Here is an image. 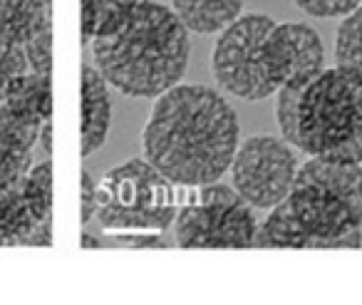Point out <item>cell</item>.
I'll use <instances>...</instances> for the list:
<instances>
[{
	"label": "cell",
	"mask_w": 362,
	"mask_h": 305,
	"mask_svg": "<svg viewBox=\"0 0 362 305\" xmlns=\"http://www.w3.org/2000/svg\"><path fill=\"white\" fill-rule=\"evenodd\" d=\"M261 248H360L362 164L310 156L258 226Z\"/></svg>",
	"instance_id": "cell-2"
},
{
	"label": "cell",
	"mask_w": 362,
	"mask_h": 305,
	"mask_svg": "<svg viewBox=\"0 0 362 305\" xmlns=\"http://www.w3.org/2000/svg\"><path fill=\"white\" fill-rule=\"evenodd\" d=\"M33 151H21L0 142V186L11 184L30 171Z\"/></svg>",
	"instance_id": "cell-20"
},
{
	"label": "cell",
	"mask_w": 362,
	"mask_h": 305,
	"mask_svg": "<svg viewBox=\"0 0 362 305\" xmlns=\"http://www.w3.org/2000/svg\"><path fill=\"white\" fill-rule=\"evenodd\" d=\"M3 105H8L13 112L28 117V120L47 122L52 117L50 75L25 72V75L16 77V80L8 85Z\"/></svg>",
	"instance_id": "cell-14"
},
{
	"label": "cell",
	"mask_w": 362,
	"mask_h": 305,
	"mask_svg": "<svg viewBox=\"0 0 362 305\" xmlns=\"http://www.w3.org/2000/svg\"><path fill=\"white\" fill-rule=\"evenodd\" d=\"M112 100L110 82L100 75L97 67H82V156L95 154L105 146L110 134Z\"/></svg>",
	"instance_id": "cell-10"
},
{
	"label": "cell",
	"mask_w": 362,
	"mask_h": 305,
	"mask_svg": "<svg viewBox=\"0 0 362 305\" xmlns=\"http://www.w3.org/2000/svg\"><path fill=\"white\" fill-rule=\"evenodd\" d=\"M258 219L253 206L226 184H204L194 204L176 216V243L181 248H251Z\"/></svg>",
	"instance_id": "cell-6"
},
{
	"label": "cell",
	"mask_w": 362,
	"mask_h": 305,
	"mask_svg": "<svg viewBox=\"0 0 362 305\" xmlns=\"http://www.w3.org/2000/svg\"><path fill=\"white\" fill-rule=\"evenodd\" d=\"M30 70L28 65V55L25 47L18 45V42H11L6 38H0V102L6 97V90L16 77L25 75Z\"/></svg>",
	"instance_id": "cell-19"
},
{
	"label": "cell",
	"mask_w": 362,
	"mask_h": 305,
	"mask_svg": "<svg viewBox=\"0 0 362 305\" xmlns=\"http://www.w3.org/2000/svg\"><path fill=\"white\" fill-rule=\"evenodd\" d=\"M50 11L45 0H0V38L25 45L50 28Z\"/></svg>",
	"instance_id": "cell-13"
},
{
	"label": "cell",
	"mask_w": 362,
	"mask_h": 305,
	"mask_svg": "<svg viewBox=\"0 0 362 305\" xmlns=\"http://www.w3.org/2000/svg\"><path fill=\"white\" fill-rule=\"evenodd\" d=\"M266 65L278 90L288 82H310L325 70L320 35L305 23H276L266 40Z\"/></svg>",
	"instance_id": "cell-9"
},
{
	"label": "cell",
	"mask_w": 362,
	"mask_h": 305,
	"mask_svg": "<svg viewBox=\"0 0 362 305\" xmlns=\"http://www.w3.org/2000/svg\"><path fill=\"white\" fill-rule=\"evenodd\" d=\"M296 146L310 156L362 164V75L332 67L303 87Z\"/></svg>",
	"instance_id": "cell-4"
},
{
	"label": "cell",
	"mask_w": 362,
	"mask_h": 305,
	"mask_svg": "<svg viewBox=\"0 0 362 305\" xmlns=\"http://www.w3.org/2000/svg\"><path fill=\"white\" fill-rule=\"evenodd\" d=\"M296 6L315 18H340L357 11L362 0H296Z\"/></svg>",
	"instance_id": "cell-22"
},
{
	"label": "cell",
	"mask_w": 362,
	"mask_h": 305,
	"mask_svg": "<svg viewBox=\"0 0 362 305\" xmlns=\"http://www.w3.org/2000/svg\"><path fill=\"white\" fill-rule=\"evenodd\" d=\"M171 184L146 159H129L97 186V219L110 234H161L176 221Z\"/></svg>",
	"instance_id": "cell-5"
},
{
	"label": "cell",
	"mask_w": 362,
	"mask_h": 305,
	"mask_svg": "<svg viewBox=\"0 0 362 305\" xmlns=\"http://www.w3.org/2000/svg\"><path fill=\"white\" fill-rule=\"evenodd\" d=\"M139 0H82V42L119 25Z\"/></svg>",
	"instance_id": "cell-15"
},
{
	"label": "cell",
	"mask_w": 362,
	"mask_h": 305,
	"mask_svg": "<svg viewBox=\"0 0 362 305\" xmlns=\"http://www.w3.org/2000/svg\"><path fill=\"white\" fill-rule=\"evenodd\" d=\"M82 206H80V219L82 224H90L92 216H97V206H100V196H97V184L87 169H82Z\"/></svg>",
	"instance_id": "cell-23"
},
{
	"label": "cell",
	"mask_w": 362,
	"mask_h": 305,
	"mask_svg": "<svg viewBox=\"0 0 362 305\" xmlns=\"http://www.w3.org/2000/svg\"><path fill=\"white\" fill-rule=\"evenodd\" d=\"M45 122L28 120V117L13 112L8 105H0V142L13 149L33 151V146L40 142V130Z\"/></svg>",
	"instance_id": "cell-17"
},
{
	"label": "cell",
	"mask_w": 362,
	"mask_h": 305,
	"mask_svg": "<svg viewBox=\"0 0 362 305\" xmlns=\"http://www.w3.org/2000/svg\"><path fill=\"white\" fill-rule=\"evenodd\" d=\"M100 75L127 97L156 100L181 82L189 67V28L171 8L139 0L112 30L92 38Z\"/></svg>",
	"instance_id": "cell-3"
},
{
	"label": "cell",
	"mask_w": 362,
	"mask_h": 305,
	"mask_svg": "<svg viewBox=\"0 0 362 305\" xmlns=\"http://www.w3.org/2000/svg\"><path fill=\"white\" fill-rule=\"evenodd\" d=\"M28 65L37 75H50L52 67V28H45L40 35H35L30 42H25Z\"/></svg>",
	"instance_id": "cell-21"
},
{
	"label": "cell",
	"mask_w": 362,
	"mask_h": 305,
	"mask_svg": "<svg viewBox=\"0 0 362 305\" xmlns=\"http://www.w3.org/2000/svg\"><path fill=\"white\" fill-rule=\"evenodd\" d=\"M337 67L362 75V6L345 16L335 38Z\"/></svg>",
	"instance_id": "cell-16"
},
{
	"label": "cell",
	"mask_w": 362,
	"mask_h": 305,
	"mask_svg": "<svg viewBox=\"0 0 362 305\" xmlns=\"http://www.w3.org/2000/svg\"><path fill=\"white\" fill-rule=\"evenodd\" d=\"M40 146H42L45 154H52V125H50V120H47L40 130Z\"/></svg>",
	"instance_id": "cell-25"
},
{
	"label": "cell",
	"mask_w": 362,
	"mask_h": 305,
	"mask_svg": "<svg viewBox=\"0 0 362 305\" xmlns=\"http://www.w3.org/2000/svg\"><path fill=\"white\" fill-rule=\"evenodd\" d=\"M298 169V156L286 139L256 134L236 149L231 186L253 209H273L291 194Z\"/></svg>",
	"instance_id": "cell-8"
},
{
	"label": "cell",
	"mask_w": 362,
	"mask_h": 305,
	"mask_svg": "<svg viewBox=\"0 0 362 305\" xmlns=\"http://www.w3.org/2000/svg\"><path fill=\"white\" fill-rule=\"evenodd\" d=\"M25 246H52V226H50V219L42 221L30 236H28Z\"/></svg>",
	"instance_id": "cell-24"
},
{
	"label": "cell",
	"mask_w": 362,
	"mask_h": 305,
	"mask_svg": "<svg viewBox=\"0 0 362 305\" xmlns=\"http://www.w3.org/2000/svg\"><path fill=\"white\" fill-rule=\"evenodd\" d=\"M141 146L144 159L174 184H214L236 156L238 117L216 90L179 82L154 100Z\"/></svg>",
	"instance_id": "cell-1"
},
{
	"label": "cell",
	"mask_w": 362,
	"mask_h": 305,
	"mask_svg": "<svg viewBox=\"0 0 362 305\" xmlns=\"http://www.w3.org/2000/svg\"><path fill=\"white\" fill-rule=\"evenodd\" d=\"M171 11L189 28V33L211 35L241 18L243 0H171Z\"/></svg>",
	"instance_id": "cell-12"
},
{
	"label": "cell",
	"mask_w": 362,
	"mask_h": 305,
	"mask_svg": "<svg viewBox=\"0 0 362 305\" xmlns=\"http://www.w3.org/2000/svg\"><path fill=\"white\" fill-rule=\"evenodd\" d=\"M276 21L263 13H248L223 28L211 52L214 80L231 95L258 102L278 92L266 65V40Z\"/></svg>",
	"instance_id": "cell-7"
},
{
	"label": "cell",
	"mask_w": 362,
	"mask_h": 305,
	"mask_svg": "<svg viewBox=\"0 0 362 305\" xmlns=\"http://www.w3.org/2000/svg\"><path fill=\"white\" fill-rule=\"evenodd\" d=\"M82 246H87V248H97V246H102V243H100V238H92L90 234H82Z\"/></svg>",
	"instance_id": "cell-26"
},
{
	"label": "cell",
	"mask_w": 362,
	"mask_h": 305,
	"mask_svg": "<svg viewBox=\"0 0 362 305\" xmlns=\"http://www.w3.org/2000/svg\"><path fill=\"white\" fill-rule=\"evenodd\" d=\"M23 191L37 221H47L52 211V161L33 164L23 181Z\"/></svg>",
	"instance_id": "cell-18"
},
{
	"label": "cell",
	"mask_w": 362,
	"mask_h": 305,
	"mask_svg": "<svg viewBox=\"0 0 362 305\" xmlns=\"http://www.w3.org/2000/svg\"><path fill=\"white\" fill-rule=\"evenodd\" d=\"M23 181L25 176L0 186V246H25L28 236L42 224L28 204Z\"/></svg>",
	"instance_id": "cell-11"
}]
</instances>
